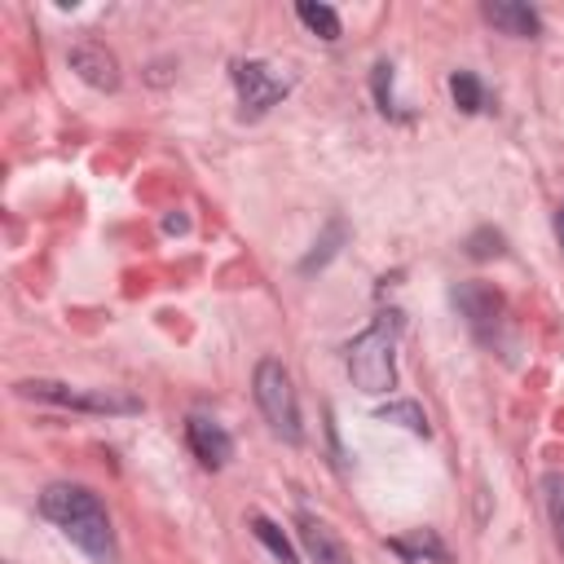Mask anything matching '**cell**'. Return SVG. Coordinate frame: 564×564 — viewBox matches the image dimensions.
I'll use <instances>...</instances> for the list:
<instances>
[{
    "label": "cell",
    "instance_id": "obj_2",
    "mask_svg": "<svg viewBox=\"0 0 564 564\" xmlns=\"http://www.w3.org/2000/svg\"><path fill=\"white\" fill-rule=\"evenodd\" d=\"M256 405H260L264 423H269L282 441L295 445V441L304 436V432H300V401H295L291 375H286V366L273 361V357H264V361L256 366Z\"/></svg>",
    "mask_w": 564,
    "mask_h": 564
},
{
    "label": "cell",
    "instance_id": "obj_6",
    "mask_svg": "<svg viewBox=\"0 0 564 564\" xmlns=\"http://www.w3.org/2000/svg\"><path fill=\"white\" fill-rule=\"evenodd\" d=\"M185 445L194 449V458L203 463V467H225L229 458H234V441H229V432L216 423V419H207V414H189L185 419Z\"/></svg>",
    "mask_w": 564,
    "mask_h": 564
},
{
    "label": "cell",
    "instance_id": "obj_8",
    "mask_svg": "<svg viewBox=\"0 0 564 564\" xmlns=\"http://www.w3.org/2000/svg\"><path fill=\"white\" fill-rule=\"evenodd\" d=\"M454 304H458V313H463L476 330H489V326H498V317H502V295H498L489 282H458V286H454Z\"/></svg>",
    "mask_w": 564,
    "mask_h": 564
},
{
    "label": "cell",
    "instance_id": "obj_13",
    "mask_svg": "<svg viewBox=\"0 0 564 564\" xmlns=\"http://www.w3.org/2000/svg\"><path fill=\"white\" fill-rule=\"evenodd\" d=\"M295 18H300L313 35H322L326 44L339 40V13H335L330 4H313V0H304V4H295Z\"/></svg>",
    "mask_w": 564,
    "mask_h": 564
},
{
    "label": "cell",
    "instance_id": "obj_15",
    "mask_svg": "<svg viewBox=\"0 0 564 564\" xmlns=\"http://www.w3.org/2000/svg\"><path fill=\"white\" fill-rule=\"evenodd\" d=\"M542 502H546V516H551V529L564 546V471H546L542 476Z\"/></svg>",
    "mask_w": 564,
    "mask_h": 564
},
{
    "label": "cell",
    "instance_id": "obj_11",
    "mask_svg": "<svg viewBox=\"0 0 564 564\" xmlns=\"http://www.w3.org/2000/svg\"><path fill=\"white\" fill-rule=\"evenodd\" d=\"M300 538H304V546H308V555H313V564H348V551H344V542L322 524V520H313V516H300Z\"/></svg>",
    "mask_w": 564,
    "mask_h": 564
},
{
    "label": "cell",
    "instance_id": "obj_4",
    "mask_svg": "<svg viewBox=\"0 0 564 564\" xmlns=\"http://www.w3.org/2000/svg\"><path fill=\"white\" fill-rule=\"evenodd\" d=\"M234 88H238V101H242V115H264L273 101L286 97V79L273 75V66L264 62H234Z\"/></svg>",
    "mask_w": 564,
    "mask_h": 564
},
{
    "label": "cell",
    "instance_id": "obj_7",
    "mask_svg": "<svg viewBox=\"0 0 564 564\" xmlns=\"http://www.w3.org/2000/svg\"><path fill=\"white\" fill-rule=\"evenodd\" d=\"M66 62H70V70L84 79V84H93V88H119V62H115V53L106 48V44H97V40H84V44H75L70 53H66Z\"/></svg>",
    "mask_w": 564,
    "mask_h": 564
},
{
    "label": "cell",
    "instance_id": "obj_21",
    "mask_svg": "<svg viewBox=\"0 0 564 564\" xmlns=\"http://www.w3.org/2000/svg\"><path fill=\"white\" fill-rule=\"evenodd\" d=\"M555 234H560V242H564V207H560V216H555Z\"/></svg>",
    "mask_w": 564,
    "mask_h": 564
},
{
    "label": "cell",
    "instance_id": "obj_18",
    "mask_svg": "<svg viewBox=\"0 0 564 564\" xmlns=\"http://www.w3.org/2000/svg\"><path fill=\"white\" fill-rule=\"evenodd\" d=\"M344 234H348V229H344V220H330V229H326V238L313 247V256H304V260H300V273H313V269H322V264H326V260L339 251Z\"/></svg>",
    "mask_w": 564,
    "mask_h": 564
},
{
    "label": "cell",
    "instance_id": "obj_17",
    "mask_svg": "<svg viewBox=\"0 0 564 564\" xmlns=\"http://www.w3.org/2000/svg\"><path fill=\"white\" fill-rule=\"evenodd\" d=\"M379 419H383V423H401V427H410L414 436H427V414H423L414 401H392V405L379 410Z\"/></svg>",
    "mask_w": 564,
    "mask_h": 564
},
{
    "label": "cell",
    "instance_id": "obj_5",
    "mask_svg": "<svg viewBox=\"0 0 564 564\" xmlns=\"http://www.w3.org/2000/svg\"><path fill=\"white\" fill-rule=\"evenodd\" d=\"M93 511H106V507H101V498H97L93 489H84V485H48V489L40 494V516L53 520L57 529H66V524H75V520H84V516H93Z\"/></svg>",
    "mask_w": 564,
    "mask_h": 564
},
{
    "label": "cell",
    "instance_id": "obj_16",
    "mask_svg": "<svg viewBox=\"0 0 564 564\" xmlns=\"http://www.w3.org/2000/svg\"><path fill=\"white\" fill-rule=\"evenodd\" d=\"M251 533H256V538H260V542H264V546H269V551H273L282 564H300V555L291 551V542L282 538V529H278L273 520H264V516H251Z\"/></svg>",
    "mask_w": 564,
    "mask_h": 564
},
{
    "label": "cell",
    "instance_id": "obj_14",
    "mask_svg": "<svg viewBox=\"0 0 564 564\" xmlns=\"http://www.w3.org/2000/svg\"><path fill=\"white\" fill-rule=\"evenodd\" d=\"M449 93H454V106H458L463 115H476V110L485 106V88H480V79H476L471 70H454V75H449Z\"/></svg>",
    "mask_w": 564,
    "mask_h": 564
},
{
    "label": "cell",
    "instance_id": "obj_1",
    "mask_svg": "<svg viewBox=\"0 0 564 564\" xmlns=\"http://www.w3.org/2000/svg\"><path fill=\"white\" fill-rule=\"evenodd\" d=\"M397 330H401V317L397 313H379L348 344V375L370 397H379V392H388L397 383Z\"/></svg>",
    "mask_w": 564,
    "mask_h": 564
},
{
    "label": "cell",
    "instance_id": "obj_19",
    "mask_svg": "<svg viewBox=\"0 0 564 564\" xmlns=\"http://www.w3.org/2000/svg\"><path fill=\"white\" fill-rule=\"evenodd\" d=\"M467 256H471V260L502 256V234H498V229H476V234L467 238Z\"/></svg>",
    "mask_w": 564,
    "mask_h": 564
},
{
    "label": "cell",
    "instance_id": "obj_9",
    "mask_svg": "<svg viewBox=\"0 0 564 564\" xmlns=\"http://www.w3.org/2000/svg\"><path fill=\"white\" fill-rule=\"evenodd\" d=\"M88 560H97V564H115V533H110V520H106V511H93V516H84V520H75V524H66L62 529Z\"/></svg>",
    "mask_w": 564,
    "mask_h": 564
},
{
    "label": "cell",
    "instance_id": "obj_12",
    "mask_svg": "<svg viewBox=\"0 0 564 564\" xmlns=\"http://www.w3.org/2000/svg\"><path fill=\"white\" fill-rule=\"evenodd\" d=\"M388 546H392L401 560H410V564H423V560H436V564H445V560H449L445 542H441L432 529H414L410 538H392Z\"/></svg>",
    "mask_w": 564,
    "mask_h": 564
},
{
    "label": "cell",
    "instance_id": "obj_20",
    "mask_svg": "<svg viewBox=\"0 0 564 564\" xmlns=\"http://www.w3.org/2000/svg\"><path fill=\"white\" fill-rule=\"evenodd\" d=\"M375 97H379V110L392 115L397 101H392V66L388 62H375Z\"/></svg>",
    "mask_w": 564,
    "mask_h": 564
},
{
    "label": "cell",
    "instance_id": "obj_10",
    "mask_svg": "<svg viewBox=\"0 0 564 564\" xmlns=\"http://www.w3.org/2000/svg\"><path fill=\"white\" fill-rule=\"evenodd\" d=\"M480 13H485L489 26H498L502 35H516V40H533L542 31V18L529 4H516V0H489Z\"/></svg>",
    "mask_w": 564,
    "mask_h": 564
},
{
    "label": "cell",
    "instance_id": "obj_3",
    "mask_svg": "<svg viewBox=\"0 0 564 564\" xmlns=\"http://www.w3.org/2000/svg\"><path fill=\"white\" fill-rule=\"evenodd\" d=\"M18 397H35V401H48V405H70V410H93V414H132V410H141L137 397H119V392H106V388H70V383H57V379H22Z\"/></svg>",
    "mask_w": 564,
    "mask_h": 564
}]
</instances>
